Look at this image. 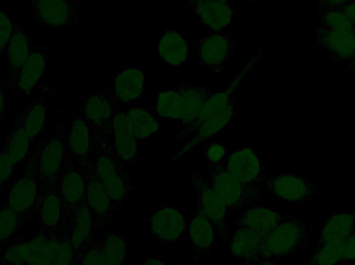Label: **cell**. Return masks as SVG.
I'll use <instances>...</instances> for the list:
<instances>
[{"instance_id": "38", "label": "cell", "mask_w": 355, "mask_h": 265, "mask_svg": "<svg viewBox=\"0 0 355 265\" xmlns=\"http://www.w3.org/2000/svg\"><path fill=\"white\" fill-rule=\"evenodd\" d=\"M344 241L318 244L312 258L306 265H343Z\"/></svg>"}, {"instance_id": "14", "label": "cell", "mask_w": 355, "mask_h": 265, "mask_svg": "<svg viewBox=\"0 0 355 265\" xmlns=\"http://www.w3.org/2000/svg\"><path fill=\"white\" fill-rule=\"evenodd\" d=\"M235 116V101H233L219 109L218 111L215 112L202 126L192 131L189 134V138L185 140V142L172 154V162H178L186 154H189L196 146L212 139L217 134L223 132L225 127L231 124Z\"/></svg>"}, {"instance_id": "41", "label": "cell", "mask_w": 355, "mask_h": 265, "mask_svg": "<svg viewBox=\"0 0 355 265\" xmlns=\"http://www.w3.org/2000/svg\"><path fill=\"white\" fill-rule=\"evenodd\" d=\"M12 15L0 8V60H6V50L14 31Z\"/></svg>"}, {"instance_id": "21", "label": "cell", "mask_w": 355, "mask_h": 265, "mask_svg": "<svg viewBox=\"0 0 355 265\" xmlns=\"http://www.w3.org/2000/svg\"><path fill=\"white\" fill-rule=\"evenodd\" d=\"M112 97L119 105H129L145 95V71L126 66L116 73L112 80Z\"/></svg>"}, {"instance_id": "34", "label": "cell", "mask_w": 355, "mask_h": 265, "mask_svg": "<svg viewBox=\"0 0 355 265\" xmlns=\"http://www.w3.org/2000/svg\"><path fill=\"white\" fill-rule=\"evenodd\" d=\"M355 230V214L338 212L327 221L320 233L319 244L331 241H344Z\"/></svg>"}, {"instance_id": "49", "label": "cell", "mask_w": 355, "mask_h": 265, "mask_svg": "<svg viewBox=\"0 0 355 265\" xmlns=\"http://www.w3.org/2000/svg\"><path fill=\"white\" fill-rule=\"evenodd\" d=\"M4 113H6V89L3 83L0 81V122H2Z\"/></svg>"}, {"instance_id": "45", "label": "cell", "mask_w": 355, "mask_h": 265, "mask_svg": "<svg viewBox=\"0 0 355 265\" xmlns=\"http://www.w3.org/2000/svg\"><path fill=\"white\" fill-rule=\"evenodd\" d=\"M227 154V149L221 142L213 141L205 146V160L208 161L212 165L220 163Z\"/></svg>"}, {"instance_id": "50", "label": "cell", "mask_w": 355, "mask_h": 265, "mask_svg": "<svg viewBox=\"0 0 355 265\" xmlns=\"http://www.w3.org/2000/svg\"><path fill=\"white\" fill-rule=\"evenodd\" d=\"M345 73L347 74L352 75V76L355 78V62H347L345 66V68H344Z\"/></svg>"}, {"instance_id": "53", "label": "cell", "mask_w": 355, "mask_h": 265, "mask_svg": "<svg viewBox=\"0 0 355 265\" xmlns=\"http://www.w3.org/2000/svg\"><path fill=\"white\" fill-rule=\"evenodd\" d=\"M202 1V0H188L187 2V10H189L191 6H193L194 4L198 3V2Z\"/></svg>"}, {"instance_id": "16", "label": "cell", "mask_w": 355, "mask_h": 265, "mask_svg": "<svg viewBox=\"0 0 355 265\" xmlns=\"http://www.w3.org/2000/svg\"><path fill=\"white\" fill-rule=\"evenodd\" d=\"M152 235L160 244L179 243L187 233L185 217L174 206L164 205L152 212L149 219Z\"/></svg>"}, {"instance_id": "17", "label": "cell", "mask_w": 355, "mask_h": 265, "mask_svg": "<svg viewBox=\"0 0 355 265\" xmlns=\"http://www.w3.org/2000/svg\"><path fill=\"white\" fill-rule=\"evenodd\" d=\"M49 48L45 44H40L37 48L31 50L24 66L19 73L18 78L12 89L17 91L19 97H27L33 91L39 89L47 66L50 64Z\"/></svg>"}, {"instance_id": "55", "label": "cell", "mask_w": 355, "mask_h": 265, "mask_svg": "<svg viewBox=\"0 0 355 265\" xmlns=\"http://www.w3.org/2000/svg\"><path fill=\"white\" fill-rule=\"evenodd\" d=\"M355 62V56L354 58H352V60H350V62Z\"/></svg>"}, {"instance_id": "32", "label": "cell", "mask_w": 355, "mask_h": 265, "mask_svg": "<svg viewBox=\"0 0 355 265\" xmlns=\"http://www.w3.org/2000/svg\"><path fill=\"white\" fill-rule=\"evenodd\" d=\"M62 235H48L40 231L29 239L31 255L26 265H51L62 243Z\"/></svg>"}, {"instance_id": "42", "label": "cell", "mask_w": 355, "mask_h": 265, "mask_svg": "<svg viewBox=\"0 0 355 265\" xmlns=\"http://www.w3.org/2000/svg\"><path fill=\"white\" fill-rule=\"evenodd\" d=\"M17 169L18 166L8 158L3 148L0 147V192L4 189H10Z\"/></svg>"}, {"instance_id": "11", "label": "cell", "mask_w": 355, "mask_h": 265, "mask_svg": "<svg viewBox=\"0 0 355 265\" xmlns=\"http://www.w3.org/2000/svg\"><path fill=\"white\" fill-rule=\"evenodd\" d=\"M87 196L85 203L93 214L96 227L98 229L112 227L114 222L112 219L114 206L110 193L96 172L93 161L87 165Z\"/></svg>"}, {"instance_id": "9", "label": "cell", "mask_w": 355, "mask_h": 265, "mask_svg": "<svg viewBox=\"0 0 355 265\" xmlns=\"http://www.w3.org/2000/svg\"><path fill=\"white\" fill-rule=\"evenodd\" d=\"M191 183L198 192V210H202L218 231V235L225 239L227 235V221L231 212L225 200L211 187L207 181L205 173L193 169L191 173Z\"/></svg>"}, {"instance_id": "8", "label": "cell", "mask_w": 355, "mask_h": 265, "mask_svg": "<svg viewBox=\"0 0 355 265\" xmlns=\"http://www.w3.org/2000/svg\"><path fill=\"white\" fill-rule=\"evenodd\" d=\"M236 48L237 39L233 35L213 31L198 39V62L207 70L221 73L231 60Z\"/></svg>"}, {"instance_id": "1", "label": "cell", "mask_w": 355, "mask_h": 265, "mask_svg": "<svg viewBox=\"0 0 355 265\" xmlns=\"http://www.w3.org/2000/svg\"><path fill=\"white\" fill-rule=\"evenodd\" d=\"M93 143L97 156L96 160L93 161L96 172L110 193L114 208L123 205L135 187L125 172L126 167L114 154L112 136H94Z\"/></svg>"}, {"instance_id": "5", "label": "cell", "mask_w": 355, "mask_h": 265, "mask_svg": "<svg viewBox=\"0 0 355 265\" xmlns=\"http://www.w3.org/2000/svg\"><path fill=\"white\" fill-rule=\"evenodd\" d=\"M263 189L270 192L287 205H304L313 198L322 195L314 183L289 173H270L266 175Z\"/></svg>"}, {"instance_id": "31", "label": "cell", "mask_w": 355, "mask_h": 265, "mask_svg": "<svg viewBox=\"0 0 355 265\" xmlns=\"http://www.w3.org/2000/svg\"><path fill=\"white\" fill-rule=\"evenodd\" d=\"M210 95V91L207 89L184 84L181 114H180L178 122H179L180 126L186 129L185 133L191 128L192 125L198 120V114H200L202 106L206 103Z\"/></svg>"}, {"instance_id": "7", "label": "cell", "mask_w": 355, "mask_h": 265, "mask_svg": "<svg viewBox=\"0 0 355 265\" xmlns=\"http://www.w3.org/2000/svg\"><path fill=\"white\" fill-rule=\"evenodd\" d=\"M212 166L233 175L245 185L263 189V183L266 177L263 169V161L254 148L250 146H243L227 152L220 163Z\"/></svg>"}, {"instance_id": "10", "label": "cell", "mask_w": 355, "mask_h": 265, "mask_svg": "<svg viewBox=\"0 0 355 265\" xmlns=\"http://www.w3.org/2000/svg\"><path fill=\"white\" fill-rule=\"evenodd\" d=\"M35 20L51 29L72 27L78 21V4L73 0H31Z\"/></svg>"}, {"instance_id": "43", "label": "cell", "mask_w": 355, "mask_h": 265, "mask_svg": "<svg viewBox=\"0 0 355 265\" xmlns=\"http://www.w3.org/2000/svg\"><path fill=\"white\" fill-rule=\"evenodd\" d=\"M51 265H77L74 249L69 241L66 233L62 235V243Z\"/></svg>"}, {"instance_id": "29", "label": "cell", "mask_w": 355, "mask_h": 265, "mask_svg": "<svg viewBox=\"0 0 355 265\" xmlns=\"http://www.w3.org/2000/svg\"><path fill=\"white\" fill-rule=\"evenodd\" d=\"M187 233L196 252L208 254L218 241V231L212 221L200 210L190 219Z\"/></svg>"}, {"instance_id": "36", "label": "cell", "mask_w": 355, "mask_h": 265, "mask_svg": "<svg viewBox=\"0 0 355 265\" xmlns=\"http://www.w3.org/2000/svg\"><path fill=\"white\" fill-rule=\"evenodd\" d=\"M33 141L35 140L28 134L24 132L20 127L14 125V128L6 137V143L1 147L14 164L19 167L24 162L27 156H31Z\"/></svg>"}, {"instance_id": "6", "label": "cell", "mask_w": 355, "mask_h": 265, "mask_svg": "<svg viewBox=\"0 0 355 265\" xmlns=\"http://www.w3.org/2000/svg\"><path fill=\"white\" fill-rule=\"evenodd\" d=\"M43 183L39 174L31 167H25L24 173L12 183L6 193L4 204L24 218L33 220L37 216Z\"/></svg>"}, {"instance_id": "48", "label": "cell", "mask_w": 355, "mask_h": 265, "mask_svg": "<svg viewBox=\"0 0 355 265\" xmlns=\"http://www.w3.org/2000/svg\"><path fill=\"white\" fill-rule=\"evenodd\" d=\"M339 10H341V12L347 17L348 20L352 22V24L354 25L355 28V1L350 2V3L341 6V8H339Z\"/></svg>"}, {"instance_id": "37", "label": "cell", "mask_w": 355, "mask_h": 265, "mask_svg": "<svg viewBox=\"0 0 355 265\" xmlns=\"http://www.w3.org/2000/svg\"><path fill=\"white\" fill-rule=\"evenodd\" d=\"M31 222L6 204L0 206V243L6 245L8 241L21 235L26 225Z\"/></svg>"}, {"instance_id": "23", "label": "cell", "mask_w": 355, "mask_h": 265, "mask_svg": "<svg viewBox=\"0 0 355 265\" xmlns=\"http://www.w3.org/2000/svg\"><path fill=\"white\" fill-rule=\"evenodd\" d=\"M198 24L213 31H223L231 25L235 10L230 0H202L189 8Z\"/></svg>"}, {"instance_id": "56", "label": "cell", "mask_w": 355, "mask_h": 265, "mask_svg": "<svg viewBox=\"0 0 355 265\" xmlns=\"http://www.w3.org/2000/svg\"><path fill=\"white\" fill-rule=\"evenodd\" d=\"M252 1L256 2V1H257V0H252Z\"/></svg>"}, {"instance_id": "52", "label": "cell", "mask_w": 355, "mask_h": 265, "mask_svg": "<svg viewBox=\"0 0 355 265\" xmlns=\"http://www.w3.org/2000/svg\"><path fill=\"white\" fill-rule=\"evenodd\" d=\"M250 265H281L275 264L272 260H260V262H254V264Z\"/></svg>"}, {"instance_id": "18", "label": "cell", "mask_w": 355, "mask_h": 265, "mask_svg": "<svg viewBox=\"0 0 355 265\" xmlns=\"http://www.w3.org/2000/svg\"><path fill=\"white\" fill-rule=\"evenodd\" d=\"M112 144L114 154L125 167L135 164L139 158V140L131 131L126 109L119 108L112 120Z\"/></svg>"}, {"instance_id": "33", "label": "cell", "mask_w": 355, "mask_h": 265, "mask_svg": "<svg viewBox=\"0 0 355 265\" xmlns=\"http://www.w3.org/2000/svg\"><path fill=\"white\" fill-rule=\"evenodd\" d=\"M98 239L101 246L103 265L125 264V260L130 253V246L118 230V226L112 227Z\"/></svg>"}, {"instance_id": "39", "label": "cell", "mask_w": 355, "mask_h": 265, "mask_svg": "<svg viewBox=\"0 0 355 265\" xmlns=\"http://www.w3.org/2000/svg\"><path fill=\"white\" fill-rule=\"evenodd\" d=\"M31 255V244L24 235H18L4 246L0 265H26Z\"/></svg>"}, {"instance_id": "28", "label": "cell", "mask_w": 355, "mask_h": 265, "mask_svg": "<svg viewBox=\"0 0 355 265\" xmlns=\"http://www.w3.org/2000/svg\"><path fill=\"white\" fill-rule=\"evenodd\" d=\"M235 227L230 244V250L234 257L243 260L246 264L260 262L265 237L246 227Z\"/></svg>"}, {"instance_id": "40", "label": "cell", "mask_w": 355, "mask_h": 265, "mask_svg": "<svg viewBox=\"0 0 355 265\" xmlns=\"http://www.w3.org/2000/svg\"><path fill=\"white\" fill-rule=\"evenodd\" d=\"M320 27L337 33H354L355 28L341 10H329L320 14Z\"/></svg>"}, {"instance_id": "54", "label": "cell", "mask_w": 355, "mask_h": 265, "mask_svg": "<svg viewBox=\"0 0 355 265\" xmlns=\"http://www.w3.org/2000/svg\"><path fill=\"white\" fill-rule=\"evenodd\" d=\"M4 246H6V245H3V244L0 243V252H1V250L3 249Z\"/></svg>"}, {"instance_id": "46", "label": "cell", "mask_w": 355, "mask_h": 265, "mask_svg": "<svg viewBox=\"0 0 355 265\" xmlns=\"http://www.w3.org/2000/svg\"><path fill=\"white\" fill-rule=\"evenodd\" d=\"M352 1H355V0H317V6H318L319 12L322 14V12H329V10H339L341 6Z\"/></svg>"}, {"instance_id": "22", "label": "cell", "mask_w": 355, "mask_h": 265, "mask_svg": "<svg viewBox=\"0 0 355 265\" xmlns=\"http://www.w3.org/2000/svg\"><path fill=\"white\" fill-rule=\"evenodd\" d=\"M53 95V89L47 85L42 95L33 98L25 109L14 116L15 126L20 127L33 140L39 137L45 127L46 113L49 109V101Z\"/></svg>"}, {"instance_id": "51", "label": "cell", "mask_w": 355, "mask_h": 265, "mask_svg": "<svg viewBox=\"0 0 355 265\" xmlns=\"http://www.w3.org/2000/svg\"><path fill=\"white\" fill-rule=\"evenodd\" d=\"M145 265H166L164 264V260L159 258H154V259H148Z\"/></svg>"}, {"instance_id": "4", "label": "cell", "mask_w": 355, "mask_h": 265, "mask_svg": "<svg viewBox=\"0 0 355 265\" xmlns=\"http://www.w3.org/2000/svg\"><path fill=\"white\" fill-rule=\"evenodd\" d=\"M205 177L211 187L225 200L231 214L243 212L262 202V188L245 185L217 167L209 168L205 173Z\"/></svg>"}, {"instance_id": "2", "label": "cell", "mask_w": 355, "mask_h": 265, "mask_svg": "<svg viewBox=\"0 0 355 265\" xmlns=\"http://www.w3.org/2000/svg\"><path fill=\"white\" fill-rule=\"evenodd\" d=\"M67 161V132L64 122H60L49 138H43L31 152L26 166L39 174L42 183L60 181Z\"/></svg>"}, {"instance_id": "24", "label": "cell", "mask_w": 355, "mask_h": 265, "mask_svg": "<svg viewBox=\"0 0 355 265\" xmlns=\"http://www.w3.org/2000/svg\"><path fill=\"white\" fill-rule=\"evenodd\" d=\"M288 218L289 216H286L272 206L258 204L241 212L235 226L246 227L266 237Z\"/></svg>"}, {"instance_id": "15", "label": "cell", "mask_w": 355, "mask_h": 265, "mask_svg": "<svg viewBox=\"0 0 355 265\" xmlns=\"http://www.w3.org/2000/svg\"><path fill=\"white\" fill-rule=\"evenodd\" d=\"M85 120L92 129V136H112V120L121 107L116 100L103 95H87L81 98Z\"/></svg>"}, {"instance_id": "13", "label": "cell", "mask_w": 355, "mask_h": 265, "mask_svg": "<svg viewBox=\"0 0 355 265\" xmlns=\"http://www.w3.org/2000/svg\"><path fill=\"white\" fill-rule=\"evenodd\" d=\"M35 218L37 219V224L42 232L48 235L64 232V210L60 191V181L43 185V191Z\"/></svg>"}, {"instance_id": "30", "label": "cell", "mask_w": 355, "mask_h": 265, "mask_svg": "<svg viewBox=\"0 0 355 265\" xmlns=\"http://www.w3.org/2000/svg\"><path fill=\"white\" fill-rule=\"evenodd\" d=\"M127 122L139 141L148 139L162 129V120L154 108L137 107L126 109Z\"/></svg>"}, {"instance_id": "25", "label": "cell", "mask_w": 355, "mask_h": 265, "mask_svg": "<svg viewBox=\"0 0 355 265\" xmlns=\"http://www.w3.org/2000/svg\"><path fill=\"white\" fill-rule=\"evenodd\" d=\"M315 33L317 45L320 46L323 51L331 55V62L333 64H347L354 57L355 33H337L319 26Z\"/></svg>"}, {"instance_id": "20", "label": "cell", "mask_w": 355, "mask_h": 265, "mask_svg": "<svg viewBox=\"0 0 355 265\" xmlns=\"http://www.w3.org/2000/svg\"><path fill=\"white\" fill-rule=\"evenodd\" d=\"M93 136L85 116H78L72 122L70 132L67 133V161L68 164L87 167L91 160ZM67 164V165H68Z\"/></svg>"}, {"instance_id": "35", "label": "cell", "mask_w": 355, "mask_h": 265, "mask_svg": "<svg viewBox=\"0 0 355 265\" xmlns=\"http://www.w3.org/2000/svg\"><path fill=\"white\" fill-rule=\"evenodd\" d=\"M184 84L168 87L158 93L154 111L160 120H179Z\"/></svg>"}, {"instance_id": "27", "label": "cell", "mask_w": 355, "mask_h": 265, "mask_svg": "<svg viewBox=\"0 0 355 265\" xmlns=\"http://www.w3.org/2000/svg\"><path fill=\"white\" fill-rule=\"evenodd\" d=\"M31 35L15 21L14 31L6 50V64L10 74V85L14 86L21 68L24 66L31 52Z\"/></svg>"}, {"instance_id": "47", "label": "cell", "mask_w": 355, "mask_h": 265, "mask_svg": "<svg viewBox=\"0 0 355 265\" xmlns=\"http://www.w3.org/2000/svg\"><path fill=\"white\" fill-rule=\"evenodd\" d=\"M355 260V230L347 239H344L343 262H354Z\"/></svg>"}, {"instance_id": "3", "label": "cell", "mask_w": 355, "mask_h": 265, "mask_svg": "<svg viewBox=\"0 0 355 265\" xmlns=\"http://www.w3.org/2000/svg\"><path fill=\"white\" fill-rule=\"evenodd\" d=\"M310 237V224L289 216L268 237H265L261 260L295 257L306 249Z\"/></svg>"}, {"instance_id": "19", "label": "cell", "mask_w": 355, "mask_h": 265, "mask_svg": "<svg viewBox=\"0 0 355 265\" xmlns=\"http://www.w3.org/2000/svg\"><path fill=\"white\" fill-rule=\"evenodd\" d=\"M96 228L93 214L85 203L77 208L64 223V233L74 249L76 262L81 253L95 241Z\"/></svg>"}, {"instance_id": "12", "label": "cell", "mask_w": 355, "mask_h": 265, "mask_svg": "<svg viewBox=\"0 0 355 265\" xmlns=\"http://www.w3.org/2000/svg\"><path fill=\"white\" fill-rule=\"evenodd\" d=\"M87 167L71 163L66 165L60 174V191L64 210V225L71 214L85 204L87 185Z\"/></svg>"}, {"instance_id": "26", "label": "cell", "mask_w": 355, "mask_h": 265, "mask_svg": "<svg viewBox=\"0 0 355 265\" xmlns=\"http://www.w3.org/2000/svg\"><path fill=\"white\" fill-rule=\"evenodd\" d=\"M157 42L158 55L166 64L181 66L189 62L191 45L179 31L166 29L159 35Z\"/></svg>"}, {"instance_id": "44", "label": "cell", "mask_w": 355, "mask_h": 265, "mask_svg": "<svg viewBox=\"0 0 355 265\" xmlns=\"http://www.w3.org/2000/svg\"><path fill=\"white\" fill-rule=\"evenodd\" d=\"M77 265H103L99 239H96L95 241L81 253L77 258Z\"/></svg>"}]
</instances>
